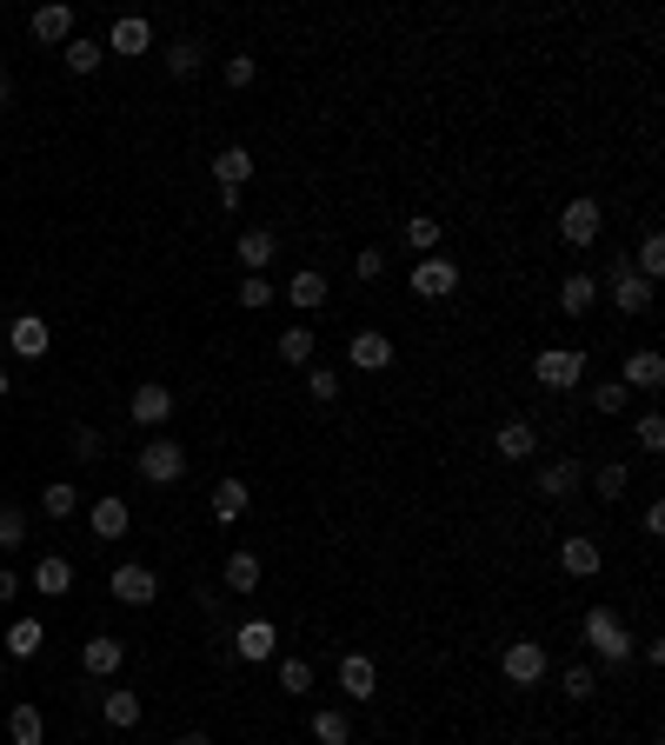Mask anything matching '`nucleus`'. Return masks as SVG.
<instances>
[{"label":"nucleus","mask_w":665,"mask_h":745,"mask_svg":"<svg viewBox=\"0 0 665 745\" xmlns=\"http://www.w3.org/2000/svg\"><path fill=\"white\" fill-rule=\"evenodd\" d=\"M579 632H586V645H593V659H599V666H626V659H632V645H639L612 606H593Z\"/></svg>","instance_id":"nucleus-1"},{"label":"nucleus","mask_w":665,"mask_h":745,"mask_svg":"<svg viewBox=\"0 0 665 745\" xmlns=\"http://www.w3.org/2000/svg\"><path fill=\"white\" fill-rule=\"evenodd\" d=\"M133 466H140L147 486H180V479H187V446H180V440H147Z\"/></svg>","instance_id":"nucleus-2"},{"label":"nucleus","mask_w":665,"mask_h":745,"mask_svg":"<svg viewBox=\"0 0 665 745\" xmlns=\"http://www.w3.org/2000/svg\"><path fill=\"white\" fill-rule=\"evenodd\" d=\"M533 380H539L546 393H572L579 380H586V353H579V347H546V353L533 360Z\"/></svg>","instance_id":"nucleus-3"},{"label":"nucleus","mask_w":665,"mask_h":745,"mask_svg":"<svg viewBox=\"0 0 665 745\" xmlns=\"http://www.w3.org/2000/svg\"><path fill=\"white\" fill-rule=\"evenodd\" d=\"M599 226H606V207H599L593 194H579V200H565V207H559V240L572 246V254H579V246H593V240H599Z\"/></svg>","instance_id":"nucleus-4"},{"label":"nucleus","mask_w":665,"mask_h":745,"mask_svg":"<svg viewBox=\"0 0 665 745\" xmlns=\"http://www.w3.org/2000/svg\"><path fill=\"white\" fill-rule=\"evenodd\" d=\"M546 666H552V659H546L539 639H506V652H499V673H506L513 686H539Z\"/></svg>","instance_id":"nucleus-5"},{"label":"nucleus","mask_w":665,"mask_h":745,"mask_svg":"<svg viewBox=\"0 0 665 745\" xmlns=\"http://www.w3.org/2000/svg\"><path fill=\"white\" fill-rule=\"evenodd\" d=\"M8 347H14V360H47L54 326H47L40 313H14V319H8Z\"/></svg>","instance_id":"nucleus-6"},{"label":"nucleus","mask_w":665,"mask_h":745,"mask_svg":"<svg viewBox=\"0 0 665 745\" xmlns=\"http://www.w3.org/2000/svg\"><path fill=\"white\" fill-rule=\"evenodd\" d=\"M412 293H420V300H453L459 293V267L446 254H427L420 267H412Z\"/></svg>","instance_id":"nucleus-7"},{"label":"nucleus","mask_w":665,"mask_h":745,"mask_svg":"<svg viewBox=\"0 0 665 745\" xmlns=\"http://www.w3.org/2000/svg\"><path fill=\"white\" fill-rule=\"evenodd\" d=\"M226 639H233V652L246 659V666H260V659L280 652V626H273V619H246V626H233Z\"/></svg>","instance_id":"nucleus-8"},{"label":"nucleus","mask_w":665,"mask_h":745,"mask_svg":"<svg viewBox=\"0 0 665 745\" xmlns=\"http://www.w3.org/2000/svg\"><path fill=\"white\" fill-rule=\"evenodd\" d=\"M107 586H114V600L120 606H153L160 600V579H153V566H114V579H107Z\"/></svg>","instance_id":"nucleus-9"},{"label":"nucleus","mask_w":665,"mask_h":745,"mask_svg":"<svg viewBox=\"0 0 665 745\" xmlns=\"http://www.w3.org/2000/svg\"><path fill=\"white\" fill-rule=\"evenodd\" d=\"M533 486H539V500H565V492H579V486H586V466H579V459H546L539 473H533Z\"/></svg>","instance_id":"nucleus-10"},{"label":"nucleus","mask_w":665,"mask_h":745,"mask_svg":"<svg viewBox=\"0 0 665 745\" xmlns=\"http://www.w3.org/2000/svg\"><path fill=\"white\" fill-rule=\"evenodd\" d=\"M606 293H612V306H619V313H632V319H639V313H652V280H639V273H632L626 260L612 267Z\"/></svg>","instance_id":"nucleus-11"},{"label":"nucleus","mask_w":665,"mask_h":745,"mask_svg":"<svg viewBox=\"0 0 665 745\" xmlns=\"http://www.w3.org/2000/svg\"><path fill=\"white\" fill-rule=\"evenodd\" d=\"M120 666H127V645H120V639L94 632L88 645H80V673H88V679H114Z\"/></svg>","instance_id":"nucleus-12"},{"label":"nucleus","mask_w":665,"mask_h":745,"mask_svg":"<svg viewBox=\"0 0 665 745\" xmlns=\"http://www.w3.org/2000/svg\"><path fill=\"white\" fill-rule=\"evenodd\" d=\"M127 412H133V427H166V420H174V393H166L160 380H147V386H133Z\"/></svg>","instance_id":"nucleus-13"},{"label":"nucleus","mask_w":665,"mask_h":745,"mask_svg":"<svg viewBox=\"0 0 665 745\" xmlns=\"http://www.w3.org/2000/svg\"><path fill=\"white\" fill-rule=\"evenodd\" d=\"M559 566H565L572 579H593V572L606 566V552H599L593 533H565V539H559Z\"/></svg>","instance_id":"nucleus-14"},{"label":"nucleus","mask_w":665,"mask_h":745,"mask_svg":"<svg viewBox=\"0 0 665 745\" xmlns=\"http://www.w3.org/2000/svg\"><path fill=\"white\" fill-rule=\"evenodd\" d=\"M340 692H347V699H360V706L380 692V666H373L366 652H347V659H340Z\"/></svg>","instance_id":"nucleus-15"},{"label":"nucleus","mask_w":665,"mask_h":745,"mask_svg":"<svg viewBox=\"0 0 665 745\" xmlns=\"http://www.w3.org/2000/svg\"><path fill=\"white\" fill-rule=\"evenodd\" d=\"M34 40L40 47H67L73 40V8H67V0H47V8L34 14Z\"/></svg>","instance_id":"nucleus-16"},{"label":"nucleus","mask_w":665,"mask_h":745,"mask_svg":"<svg viewBox=\"0 0 665 745\" xmlns=\"http://www.w3.org/2000/svg\"><path fill=\"white\" fill-rule=\"evenodd\" d=\"M347 360H353L360 373H380V366H393V340L366 326V334H353V340H347Z\"/></svg>","instance_id":"nucleus-17"},{"label":"nucleus","mask_w":665,"mask_h":745,"mask_svg":"<svg viewBox=\"0 0 665 745\" xmlns=\"http://www.w3.org/2000/svg\"><path fill=\"white\" fill-rule=\"evenodd\" d=\"M619 386H626V393H658V386H665V360H658L652 347H639V353L626 360V380H619Z\"/></svg>","instance_id":"nucleus-18"},{"label":"nucleus","mask_w":665,"mask_h":745,"mask_svg":"<svg viewBox=\"0 0 665 745\" xmlns=\"http://www.w3.org/2000/svg\"><path fill=\"white\" fill-rule=\"evenodd\" d=\"M492 446H499V459H533L539 453V427L533 420H506L492 433Z\"/></svg>","instance_id":"nucleus-19"},{"label":"nucleus","mask_w":665,"mask_h":745,"mask_svg":"<svg viewBox=\"0 0 665 745\" xmlns=\"http://www.w3.org/2000/svg\"><path fill=\"white\" fill-rule=\"evenodd\" d=\"M273 254H280V233H273V226H246V233H240V267L260 273V267H273Z\"/></svg>","instance_id":"nucleus-20"},{"label":"nucleus","mask_w":665,"mask_h":745,"mask_svg":"<svg viewBox=\"0 0 665 745\" xmlns=\"http://www.w3.org/2000/svg\"><path fill=\"white\" fill-rule=\"evenodd\" d=\"M326 293H332V280H326L319 267H300V273L287 280V300H293L300 313H313V306H326Z\"/></svg>","instance_id":"nucleus-21"},{"label":"nucleus","mask_w":665,"mask_h":745,"mask_svg":"<svg viewBox=\"0 0 665 745\" xmlns=\"http://www.w3.org/2000/svg\"><path fill=\"white\" fill-rule=\"evenodd\" d=\"M147 47H153V27L140 14H120L114 34H107V54H147Z\"/></svg>","instance_id":"nucleus-22"},{"label":"nucleus","mask_w":665,"mask_h":745,"mask_svg":"<svg viewBox=\"0 0 665 745\" xmlns=\"http://www.w3.org/2000/svg\"><path fill=\"white\" fill-rule=\"evenodd\" d=\"M213 181L220 187H246V181H254V153H246V147H220L213 153Z\"/></svg>","instance_id":"nucleus-23"},{"label":"nucleus","mask_w":665,"mask_h":745,"mask_svg":"<svg viewBox=\"0 0 665 745\" xmlns=\"http://www.w3.org/2000/svg\"><path fill=\"white\" fill-rule=\"evenodd\" d=\"M593 300H599V280L593 273H565V287H559V313H593Z\"/></svg>","instance_id":"nucleus-24"},{"label":"nucleus","mask_w":665,"mask_h":745,"mask_svg":"<svg viewBox=\"0 0 665 745\" xmlns=\"http://www.w3.org/2000/svg\"><path fill=\"white\" fill-rule=\"evenodd\" d=\"M40 645H47L40 619H14V626H8V639H0V652H8V659H34Z\"/></svg>","instance_id":"nucleus-25"},{"label":"nucleus","mask_w":665,"mask_h":745,"mask_svg":"<svg viewBox=\"0 0 665 745\" xmlns=\"http://www.w3.org/2000/svg\"><path fill=\"white\" fill-rule=\"evenodd\" d=\"M246 500H254V492H246V479H220V486H213V520L233 526V520L246 513Z\"/></svg>","instance_id":"nucleus-26"},{"label":"nucleus","mask_w":665,"mask_h":745,"mask_svg":"<svg viewBox=\"0 0 665 745\" xmlns=\"http://www.w3.org/2000/svg\"><path fill=\"white\" fill-rule=\"evenodd\" d=\"M60 60H67V73H94V67L107 60V47H101L94 34H73V40L60 47Z\"/></svg>","instance_id":"nucleus-27"},{"label":"nucleus","mask_w":665,"mask_h":745,"mask_svg":"<svg viewBox=\"0 0 665 745\" xmlns=\"http://www.w3.org/2000/svg\"><path fill=\"white\" fill-rule=\"evenodd\" d=\"M313 745H353V719H347L340 706L313 712Z\"/></svg>","instance_id":"nucleus-28"},{"label":"nucleus","mask_w":665,"mask_h":745,"mask_svg":"<svg viewBox=\"0 0 665 745\" xmlns=\"http://www.w3.org/2000/svg\"><path fill=\"white\" fill-rule=\"evenodd\" d=\"M440 233H446V226H440L433 213H412V220H406V254H420V260L440 254Z\"/></svg>","instance_id":"nucleus-29"},{"label":"nucleus","mask_w":665,"mask_h":745,"mask_svg":"<svg viewBox=\"0 0 665 745\" xmlns=\"http://www.w3.org/2000/svg\"><path fill=\"white\" fill-rule=\"evenodd\" d=\"M73 507H80L73 479H47V486H40V513H47V520H73Z\"/></svg>","instance_id":"nucleus-30"},{"label":"nucleus","mask_w":665,"mask_h":745,"mask_svg":"<svg viewBox=\"0 0 665 745\" xmlns=\"http://www.w3.org/2000/svg\"><path fill=\"white\" fill-rule=\"evenodd\" d=\"M34 586H40V593H47V600H60V593H67V586H73V566H67V559H60V552H47V559H40V566H34Z\"/></svg>","instance_id":"nucleus-31"},{"label":"nucleus","mask_w":665,"mask_h":745,"mask_svg":"<svg viewBox=\"0 0 665 745\" xmlns=\"http://www.w3.org/2000/svg\"><path fill=\"white\" fill-rule=\"evenodd\" d=\"M127 500H94V539H127Z\"/></svg>","instance_id":"nucleus-32"},{"label":"nucleus","mask_w":665,"mask_h":745,"mask_svg":"<svg viewBox=\"0 0 665 745\" xmlns=\"http://www.w3.org/2000/svg\"><path fill=\"white\" fill-rule=\"evenodd\" d=\"M8 738H14V745H40V738H47L40 706H14V712H8Z\"/></svg>","instance_id":"nucleus-33"},{"label":"nucleus","mask_w":665,"mask_h":745,"mask_svg":"<svg viewBox=\"0 0 665 745\" xmlns=\"http://www.w3.org/2000/svg\"><path fill=\"white\" fill-rule=\"evenodd\" d=\"M632 273L658 287V273H665V233H645V240H639V254H632Z\"/></svg>","instance_id":"nucleus-34"},{"label":"nucleus","mask_w":665,"mask_h":745,"mask_svg":"<svg viewBox=\"0 0 665 745\" xmlns=\"http://www.w3.org/2000/svg\"><path fill=\"white\" fill-rule=\"evenodd\" d=\"M220 579H226V593H254V586H260V559H254V552H233Z\"/></svg>","instance_id":"nucleus-35"},{"label":"nucleus","mask_w":665,"mask_h":745,"mask_svg":"<svg viewBox=\"0 0 665 745\" xmlns=\"http://www.w3.org/2000/svg\"><path fill=\"white\" fill-rule=\"evenodd\" d=\"M280 360L287 366H313V326H287V334H280Z\"/></svg>","instance_id":"nucleus-36"},{"label":"nucleus","mask_w":665,"mask_h":745,"mask_svg":"<svg viewBox=\"0 0 665 745\" xmlns=\"http://www.w3.org/2000/svg\"><path fill=\"white\" fill-rule=\"evenodd\" d=\"M586 479H593V492H599L606 507H619V500H626V479H632V473H626V466L612 459V466H599V473H586Z\"/></svg>","instance_id":"nucleus-37"},{"label":"nucleus","mask_w":665,"mask_h":745,"mask_svg":"<svg viewBox=\"0 0 665 745\" xmlns=\"http://www.w3.org/2000/svg\"><path fill=\"white\" fill-rule=\"evenodd\" d=\"M559 692H565L572 706H586V699L599 692V673H593V666H565V679H559Z\"/></svg>","instance_id":"nucleus-38"},{"label":"nucleus","mask_w":665,"mask_h":745,"mask_svg":"<svg viewBox=\"0 0 665 745\" xmlns=\"http://www.w3.org/2000/svg\"><path fill=\"white\" fill-rule=\"evenodd\" d=\"M101 712H107V725H120V732H127V725H140V692H107V699H101Z\"/></svg>","instance_id":"nucleus-39"},{"label":"nucleus","mask_w":665,"mask_h":745,"mask_svg":"<svg viewBox=\"0 0 665 745\" xmlns=\"http://www.w3.org/2000/svg\"><path fill=\"white\" fill-rule=\"evenodd\" d=\"M273 300H280V293H273L267 273H246V280H240V306H246V313H260V306H273Z\"/></svg>","instance_id":"nucleus-40"},{"label":"nucleus","mask_w":665,"mask_h":745,"mask_svg":"<svg viewBox=\"0 0 665 745\" xmlns=\"http://www.w3.org/2000/svg\"><path fill=\"white\" fill-rule=\"evenodd\" d=\"M166 73H174V80L200 73V40H174V47H166Z\"/></svg>","instance_id":"nucleus-41"},{"label":"nucleus","mask_w":665,"mask_h":745,"mask_svg":"<svg viewBox=\"0 0 665 745\" xmlns=\"http://www.w3.org/2000/svg\"><path fill=\"white\" fill-rule=\"evenodd\" d=\"M306 393L319 406H332V399H340V373H332V366H306Z\"/></svg>","instance_id":"nucleus-42"},{"label":"nucleus","mask_w":665,"mask_h":745,"mask_svg":"<svg viewBox=\"0 0 665 745\" xmlns=\"http://www.w3.org/2000/svg\"><path fill=\"white\" fill-rule=\"evenodd\" d=\"M632 433H639V446H645V453H665V412H639Z\"/></svg>","instance_id":"nucleus-43"},{"label":"nucleus","mask_w":665,"mask_h":745,"mask_svg":"<svg viewBox=\"0 0 665 745\" xmlns=\"http://www.w3.org/2000/svg\"><path fill=\"white\" fill-rule=\"evenodd\" d=\"M27 539V513L21 507H0V552H14Z\"/></svg>","instance_id":"nucleus-44"},{"label":"nucleus","mask_w":665,"mask_h":745,"mask_svg":"<svg viewBox=\"0 0 665 745\" xmlns=\"http://www.w3.org/2000/svg\"><path fill=\"white\" fill-rule=\"evenodd\" d=\"M280 692H313V666H306V659H280Z\"/></svg>","instance_id":"nucleus-45"},{"label":"nucleus","mask_w":665,"mask_h":745,"mask_svg":"<svg viewBox=\"0 0 665 745\" xmlns=\"http://www.w3.org/2000/svg\"><path fill=\"white\" fill-rule=\"evenodd\" d=\"M626 399H632V393H626L619 380H599V386H593V412H626Z\"/></svg>","instance_id":"nucleus-46"},{"label":"nucleus","mask_w":665,"mask_h":745,"mask_svg":"<svg viewBox=\"0 0 665 745\" xmlns=\"http://www.w3.org/2000/svg\"><path fill=\"white\" fill-rule=\"evenodd\" d=\"M101 453H107L101 427H73V459H101Z\"/></svg>","instance_id":"nucleus-47"},{"label":"nucleus","mask_w":665,"mask_h":745,"mask_svg":"<svg viewBox=\"0 0 665 745\" xmlns=\"http://www.w3.org/2000/svg\"><path fill=\"white\" fill-rule=\"evenodd\" d=\"M254 73H260L254 54H233V60H226V88H254Z\"/></svg>","instance_id":"nucleus-48"},{"label":"nucleus","mask_w":665,"mask_h":745,"mask_svg":"<svg viewBox=\"0 0 665 745\" xmlns=\"http://www.w3.org/2000/svg\"><path fill=\"white\" fill-rule=\"evenodd\" d=\"M353 273H360V280H380V273H386V254H380V246H360V260H353Z\"/></svg>","instance_id":"nucleus-49"},{"label":"nucleus","mask_w":665,"mask_h":745,"mask_svg":"<svg viewBox=\"0 0 665 745\" xmlns=\"http://www.w3.org/2000/svg\"><path fill=\"white\" fill-rule=\"evenodd\" d=\"M14 593H21V572H14V566H0V606H14Z\"/></svg>","instance_id":"nucleus-50"},{"label":"nucleus","mask_w":665,"mask_h":745,"mask_svg":"<svg viewBox=\"0 0 665 745\" xmlns=\"http://www.w3.org/2000/svg\"><path fill=\"white\" fill-rule=\"evenodd\" d=\"M166 745H213L207 732H180V738H166Z\"/></svg>","instance_id":"nucleus-51"},{"label":"nucleus","mask_w":665,"mask_h":745,"mask_svg":"<svg viewBox=\"0 0 665 745\" xmlns=\"http://www.w3.org/2000/svg\"><path fill=\"white\" fill-rule=\"evenodd\" d=\"M8 101H14V80H8V73H0V107H8Z\"/></svg>","instance_id":"nucleus-52"},{"label":"nucleus","mask_w":665,"mask_h":745,"mask_svg":"<svg viewBox=\"0 0 665 745\" xmlns=\"http://www.w3.org/2000/svg\"><path fill=\"white\" fill-rule=\"evenodd\" d=\"M8 393H14V373H8V366H0V399H8Z\"/></svg>","instance_id":"nucleus-53"},{"label":"nucleus","mask_w":665,"mask_h":745,"mask_svg":"<svg viewBox=\"0 0 665 745\" xmlns=\"http://www.w3.org/2000/svg\"><path fill=\"white\" fill-rule=\"evenodd\" d=\"M0 679H8V652H0Z\"/></svg>","instance_id":"nucleus-54"}]
</instances>
